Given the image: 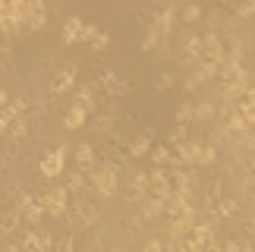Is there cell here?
<instances>
[{"label": "cell", "instance_id": "6da1fadb", "mask_svg": "<svg viewBox=\"0 0 255 252\" xmlns=\"http://www.w3.org/2000/svg\"><path fill=\"white\" fill-rule=\"evenodd\" d=\"M70 192H66L63 186H54L51 192H44V196H38V205H41L47 215H54V218H63V211H66V205H70Z\"/></svg>", "mask_w": 255, "mask_h": 252}, {"label": "cell", "instance_id": "7a4b0ae2", "mask_svg": "<svg viewBox=\"0 0 255 252\" xmlns=\"http://www.w3.org/2000/svg\"><path fill=\"white\" fill-rule=\"evenodd\" d=\"M92 186L98 196H104V199H111L114 192H117V167H101V170H92Z\"/></svg>", "mask_w": 255, "mask_h": 252}, {"label": "cell", "instance_id": "3957f363", "mask_svg": "<svg viewBox=\"0 0 255 252\" xmlns=\"http://www.w3.org/2000/svg\"><path fill=\"white\" fill-rule=\"evenodd\" d=\"M16 215L25 218L28 224H38V221H41V215H44V208L38 205V196H32V192H22V196H19V205H16Z\"/></svg>", "mask_w": 255, "mask_h": 252}, {"label": "cell", "instance_id": "277c9868", "mask_svg": "<svg viewBox=\"0 0 255 252\" xmlns=\"http://www.w3.org/2000/svg\"><path fill=\"white\" fill-rule=\"evenodd\" d=\"M63 161H66V145H60L57 151H47L44 158H41V173L47 180H54V177H60L63 173Z\"/></svg>", "mask_w": 255, "mask_h": 252}, {"label": "cell", "instance_id": "5b68a950", "mask_svg": "<svg viewBox=\"0 0 255 252\" xmlns=\"http://www.w3.org/2000/svg\"><path fill=\"white\" fill-rule=\"evenodd\" d=\"M25 25L32 28V32H41V28H47V6L44 3H28V19H25Z\"/></svg>", "mask_w": 255, "mask_h": 252}, {"label": "cell", "instance_id": "8992f818", "mask_svg": "<svg viewBox=\"0 0 255 252\" xmlns=\"http://www.w3.org/2000/svg\"><path fill=\"white\" fill-rule=\"evenodd\" d=\"M101 85H104L107 95H114V98H120V95L126 92V79H123V76H117L114 70H104L101 73Z\"/></svg>", "mask_w": 255, "mask_h": 252}, {"label": "cell", "instance_id": "52a82bcc", "mask_svg": "<svg viewBox=\"0 0 255 252\" xmlns=\"http://www.w3.org/2000/svg\"><path fill=\"white\" fill-rule=\"evenodd\" d=\"M73 82H76V70H73V66H66V70H60V73H57L54 79H51V92H54V95L70 92V89H73Z\"/></svg>", "mask_w": 255, "mask_h": 252}, {"label": "cell", "instance_id": "ba28073f", "mask_svg": "<svg viewBox=\"0 0 255 252\" xmlns=\"http://www.w3.org/2000/svg\"><path fill=\"white\" fill-rule=\"evenodd\" d=\"M76 161H79V173L95 170V148H92L88 142H82L79 148H76Z\"/></svg>", "mask_w": 255, "mask_h": 252}, {"label": "cell", "instance_id": "9c48e42d", "mask_svg": "<svg viewBox=\"0 0 255 252\" xmlns=\"http://www.w3.org/2000/svg\"><path fill=\"white\" fill-rule=\"evenodd\" d=\"M82 19L79 16H70V19H66V22H63V41L66 44H76V41H79V35H82Z\"/></svg>", "mask_w": 255, "mask_h": 252}, {"label": "cell", "instance_id": "30bf717a", "mask_svg": "<svg viewBox=\"0 0 255 252\" xmlns=\"http://www.w3.org/2000/svg\"><path fill=\"white\" fill-rule=\"evenodd\" d=\"M95 92H98V85H82L79 98H76V108H82L85 114H92L95 111Z\"/></svg>", "mask_w": 255, "mask_h": 252}, {"label": "cell", "instance_id": "8fae6325", "mask_svg": "<svg viewBox=\"0 0 255 252\" xmlns=\"http://www.w3.org/2000/svg\"><path fill=\"white\" fill-rule=\"evenodd\" d=\"M161 215H164V202L142 199V211H139V218H142V221H151V218H161Z\"/></svg>", "mask_w": 255, "mask_h": 252}, {"label": "cell", "instance_id": "7c38bea8", "mask_svg": "<svg viewBox=\"0 0 255 252\" xmlns=\"http://www.w3.org/2000/svg\"><path fill=\"white\" fill-rule=\"evenodd\" d=\"M85 117H88V114H85L82 108H76V104H73V108L66 111V117H63V126H66V129H79V126L85 123Z\"/></svg>", "mask_w": 255, "mask_h": 252}, {"label": "cell", "instance_id": "4fadbf2b", "mask_svg": "<svg viewBox=\"0 0 255 252\" xmlns=\"http://www.w3.org/2000/svg\"><path fill=\"white\" fill-rule=\"evenodd\" d=\"M148 151H151V135H148V132L139 135V139L129 145V154H132V158H145Z\"/></svg>", "mask_w": 255, "mask_h": 252}, {"label": "cell", "instance_id": "5bb4252c", "mask_svg": "<svg viewBox=\"0 0 255 252\" xmlns=\"http://www.w3.org/2000/svg\"><path fill=\"white\" fill-rule=\"evenodd\" d=\"M240 211V202L233 199V196H227V199H218V215L221 218H233Z\"/></svg>", "mask_w": 255, "mask_h": 252}, {"label": "cell", "instance_id": "9a60e30c", "mask_svg": "<svg viewBox=\"0 0 255 252\" xmlns=\"http://www.w3.org/2000/svg\"><path fill=\"white\" fill-rule=\"evenodd\" d=\"M183 243L186 246H189L192 252H221V243H218V240H199V243H189V240H183Z\"/></svg>", "mask_w": 255, "mask_h": 252}, {"label": "cell", "instance_id": "2e32d148", "mask_svg": "<svg viewBox=\"0 0 255 252\" xmlns=\"http://www.w3.org/2000/svg\"><path fill=\"white\" fill-rule=\"evenodd\" d=\"M170 158H173V148H170V145H158V148L151 151V161L158 164V167H167Z\"/></svg>", "mask_w": 255, "mask_h": 252}, {"label": "cell", "instance_id": "e0dca14e", "mask_svg": "<svg viewBox=\"0 0 255 252\" xmlns=\"http://www.w3.org/2000/svg\"><path fill=\"white\" fill-rule=\"evenodd\" d=\"M6 132H9V139H16V142H19V139H25V132H28V123H25L22 117H16L13 123H9V129H6Z\"/></svg>", "mask_w": 255, "mask_h": 252}, {"label": "cell", "instance_id": "ac0fdd59", "mask_svg": "<svg viewBox=\"0 0 255 252\" xmlns=\"http://www.w3.org/2000/svg\"><path fill=\"white\" fill-rule=\"evenodd\" d=\"M19 246H22V252H41V249H38V230H28Z\"/></svg>", "mask_w": 255, "mask_h": 252}, {"label": "cell", "instance_id": "d6986e66", "mask_svg": "<svg viewBox=\"0 0 255 252\" xmlns=\"http://www.w3.org/2000/svg\"><path fill=\"white\" fill-rule=\"evenodd\" d=\"M16 227H19V215H16V211H9V215H3V218H0V230L13 234Z\"/></svg>", "mask_w": 255, "mask_h": 252}, {"label": "cell", "instance_id": "ffe728a7", "mask_svg": "<svg viewBox=\"0 0 255 252\" xmlns=\"http://www.w3.org/2000/svg\"><path fill=\"white\" fill-rule=\"evenodd\" d=\"M82 186H85V173H79V170H76V173H70V183H66L63 189H66V192H79Z\"/></svg>", "mask_w": 255, "mask_h": 252}, {"label": "cell", "instance_id": "44dd1931", "mask_svg": "<svg viewBox=\"0 0 255 252\" xmlns=\"http://www.w3.org/2000/svg\"><path fill=\"white\" fill-rule=\"evenodd\" d=\"M183 142H186V126H183V123H176V126H173V132H170V142H167V145H170V148H176V145H183Z\"/></svg>", "mask_w": 255, "mask_h": 252}, {"label": "cell", "instance_id": "7402d4cb", "mask_svg": "<svg viewBox=\"0 0 255 252\" xmlns=\"http://www.w3.org/2000/svg\"><path fill=\"white\" fill-rule=\"evenodd\" d=\"M211 161H218V145H202L199 164H211Z\"/></svg>", "mask_w": 255, "mask_h": 252}, {"label": "cell", "instance_id": "603a6c76", "mask_svg": "<svg viewBox=\"0 0 255 252\" xmlns=\"http://www.w3.org/2000/svg\"><path fill=\"white\" fill-rule=\"evenodd\" d=\"M107 44H111V35H107V32H95V38H92V47H95V51L98 54L107 51Z\"/></svg>", "mask_w": 255, "mask_h": 252}, {"label": "cell", "instance_id": "cb8c5ba5", "mask_svg": "<svg viewBox=\"0 0 255 252\" xmlns=\"http://www.w3.org/2000/svg\"><path fill=\"white\" fill-rule=\"evenodd\" d=\"M192 117H199V120H208V117H214V104H199V108H192Z\"/></svg>", "mask_w": 255, "mask_h": 252}, {"label": "cell", "instance_id": "d4e9b609", "mask_svg": "<svg viewBox=\"0 0 255 252\" xmlns=\"http://www.w3.org/2000/svg\"><path fill=\"white\" fill-rule=\"evenodd\" d=\"M38 249H41V252H51L54 249V237L47 234V230H38Z\"/></svg>", "mask_w": 255, "mask_h": 252}, {"label": "cell", "instance_id": "484cf974", "mask_svg": "<svg viewBox=\"0 0 255 252\" xmlns=\"http://www.w3.org/2000/svg\"><path fill=\"white\" fill-rule=\"evenodd\" d=\"M192 120V104H180V111H176V123H189Z\"/></svg>", "mask_w": 255, "mask_h": 252}, {"label": "cell", "instance_id": "4316f807", "mask_svg": "<svg viewBox=\"0 0 255 252\" xmlns=\"http://www.w3.org/2000/svg\"><path fill=\"white\" fill-rule=\"evenodd\" d=\"M183 19H186V22H199V19H202V9L199 6H186L183 9Z\"/></svg>", "mask_w": 255, "mask_h": 252}, {"label": "cell", "instance_id": "83f0119b", "mask_svg": "<svg viewBox=\"0 0 255 252\" xmlns=\"http://www.w3.org/2000/svg\"><path fill=\"white\" fill-rule=\"evenodd\" d=\"M202 82H205V76H202L199 70H195V73L189 76V79H186V89H189V92H195V89H199V85H202Z\"/></svg>", "mask_w": 255, "mask_h": 252}, {"label": "cell", "instance_id": "f1b7e54d", "mask_svg": "<svg viewBox=\"0 0 255 252\" xmlns=\"http://www.w3.org/2000/svg\"><path fill=\"white\" fill-rule=\"evenodd\" d=\"M9 108H13V111L19 114V117H22L25 108H28V98H13V101H9Z\"/></svg>", "mask_w": 255, "mask_h": 252}, {"label": "cell", "instance_id": "f546056e", "mask_svg": "<svg viewBox=\"0 0 255 252\" xmlns=\"http://www.w3.org/2000/svg\"><path fill=\"white\" fill-rule=\"evenodd\" d=\"M54 252H73V234H66L60 243H57V249Z\"/></svg>", "mask_w": 255, "mask_h": 252}, {"label": "cell", "instance_id": "4dcf8cb0", "mask_svg": "<svg viewBox=\"0 0 255 252\" xmlns=\"http://www.w3.org/2000/svg\"><path fill=\"white\" fill-rule=\"evenodd\" d=\"M252 13H255V3H240V6H237V16H240V19H249Z\"/></svg>", "mask_w": 255, "mask_h": 252}, {"label": "cell", "instance_id": "1f68e13d", "mask_svg": "<svg viewBox=\"0 0 255 252\" xmlns=\"http://www.w3.org/2000/svg\"><path fill=\"white\" fill-rule=\"evenodd\" d=\"M95 129H101V132H107V129H114V117H98V123H95Z\"/></svg>", "mask_w": 255, "mask_h": 252}, {"label": "cell", "instance_id": "d6a6232c", "mask_svg": "<svg viewBox=\"0 0 255 252\" xmlns=\"http://www.w3.org/2000/svg\"><path fill=\"white\" fill-rule=\"evenodd\" d=\"M170 85H173V76H170V73H161V79H158V89H161V92H167Z\"/></svg>", "mask_w": 255, "mask_h": 252}, {"label": "cell", "instance_id": "836d02e7", "mask_svg": "<svg viewBox=\"0 0 255 252\" xmlns=\"http://www.w3.org/2000/svg\"><path fill=\"white\" fill-rule=\"evenodd\" d=\"M142 252H164V243H161V240H148Z\"/></svg>", "mask_w": 255, "mask_h": 252}, {"label": "cell", "instance_id": "e575fe53", "mask_svg": "<svg viewBox=\"0 0 255 252\" xmlns=\"http://www.w3.org/2000/svg\"><path fill=\"white\" fill-rule=\"evenodd\" d=\"M95 32H98L95 25H82V35H79V41H92V38H95Z\"/></svg>", "mask_w": 255, "mask_h": 252}, {"label": "cell", "instance_id": "d590c367", "mask_svg": "<svg viewBox=\"0 0 255 252\" xmlns=\"http://www.w3.org/2000/svg\"><path fill=\"white\" fill-rule=\"evenodd\" d=\"M142 224H145V221H142L139 215H135V218H129V230H135V234H139V230H142Z\"/></svg>", "mask_w": 255, "mask_h": 252}, {"label": "cell", "instance_id": "8d00e7d4", "mask_svg": "<svg viewBox=\"0 0 255 252\" xmlns=\"http://www.w3.org/2000/svg\"><path fill=\"white\" fill-rule=\"evenodd\" d=\"M6 104H9V98H6V92H3V89H0V111H3V108H6Z\"/></svg>", "mask_w": 255, "mask_h": 252}, {"label": "cell", "instance_id": "74e56055", "mask_svg": "<svg viewBox=\"0 0 255 252\" xmlns=\"http://www.w3.org/2000/svg\"><path fill=\"white\" fill-rule=\"evenodd\" d=\"M3 252H22V246H6Z\"/></svg>", "mask_w": 255, "mask_h": 252}, {"label": "cell", "instance_id": "f35d334b", "mask_svg": "<svg viewBox=\"0 0 255 252\" xmlns=\"http://www.w3.org/2000/svg\"><path fill=\"white\" fill-rule=\"evenodd\" d=\"M6 16V3H0V19H3Z\"/></svg>", "mask_w": 255, "mask_h": 252}]
</instances>
